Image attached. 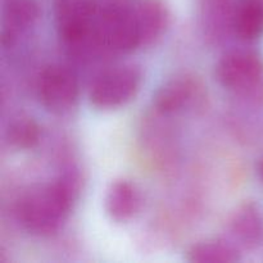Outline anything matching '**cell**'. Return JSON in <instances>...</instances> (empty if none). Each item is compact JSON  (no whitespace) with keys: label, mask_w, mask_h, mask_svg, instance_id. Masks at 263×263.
I'll return each instance as SVG.
<instances>
[{"label":"cell","mask_w":263,"mask_h":263,"mask_svg":"<svg viewBox=\"0 0 263 263\" xmlns=\"http://www.w3.org/2000/svg\"><path fill=\"white\" fill-rule=\"evenodd\" d=\"M71 180L61 179L25 193L15 205V217L26 231L37 236L55 234L66 221L76 186Z\"/></svg>","instance_id":"1"},{"label":"cell","mask_w":263,"mask_h":263,"mask_svg":"<svg viewBox=\"0 0 263 263\" xmlns=\"http://www.w3.org/2000/svg\"><path fill=\"white\" fill-rule=\"evenodd\" d=\"M92 45L104 54H127L140 48L138 28L130 4L100 8L95 23Z\"/></svg>","instance_id":"2"},{"label":"cell","mask_w":263,"mask_h":263,"mask_svg":"<svg viewBox=\"0 0 263 263\" xmlns=\"http://www.w3.org/2000/svg\"><path fill=\"white\" fill-rule=\"evenodd\" d=\"M218 82L241 99L263 100V59L254 51L233 50L216 66Z\"/></svg>","instance_id":"3"},{"label":"cell","mask_w":263,"mask_h":263,"mask_svg":"<svg viewBox=\"0 0 263 263\" xmlns=\"http://www.w3.org/2000/svg\"><path fill=\"white\" fill-rule=\"evenodd\" d=\"M99 10L97 0H53L57 31L71 50L81 53L94 48L92 35Z\"/></svg>","instance_id":"4"},{"label":"cell","mask_w":263,"mask_h":263,"mask_svg":"<svg viewBox=\"0 0 263 263\" xmlns=\"http://www.w3.org/2000/svg\"><path fill=\"white\" fill-rule=\"evenodd\" d=\"M141 81L143 74L135 66H118L105 69L95 77L90 86V103L100 109L122 107L136 97Z\"/></svg>","instance_id":"5"},{"label":"cell","mask_w":263,"mask_h":263,"mask_svg":"<svg viewBox=\"0 0 263 263\" xmlns=\"http://www.w3.org/2000/svg\"><path fill=\"white\" fill-rule=\"evenodd\" d=\"M37 92L40 102L48 110L53 113L68 112L79 99V81L69 68L51 64L41 72Z\"/></svg>","instance_id":"6"},{"label":"cell","mask_w":263,"mask_h":263,"mask_svg":"<svg viewBox=\"0 0 263 263\" xmlns=\"http://www.w3.org/2000/svg\"><path fill=\"white\" fill-rule=\"evenodd\" d=\"M203 89L202 82L193 74H177L159 87L154 95V105L164 115L184 112L202 99Z\"/></svg>","instance_id":"7"},{"label":"cell","mask_w":263,"mask_h":263,"mask_svg":"<svg viewBox=\"0 0 263 263\" xmlns=\"http://www.w3.org/2000/svg\"><path fill=\"white\" fill-rule=\"evenodd\" d=\"M236 0H202L199 23L204 37L212 43H222L234 33Z\"/></svg>","instance_id":"8"},{"label":"cell","mask_w":263,"mask_h":263,"mask_svg":"<svg viewBox=\"0 0 263 263\" xmlns=\"http://www.w3.org/2000/svg\"><path fill=\"white\" fill-rule=\"evenodd\" d=\"M131 5L141 46L156 43L170 25V12L163 0H136Z\"/></svg>","instance_id":"9"},{"label":"cell","mask_w":263,"mask_h":263,"mask_svg":"<svg viewBox=\"0 0 263 263\" xmlns=\"http://www.w3.org/2000/svg\"><path fill=\"white\" fill-rule=\"evenodd\" d=\"M143 204L139 187L130 180L112 182L105 195L104 207L107 215L116 222H127L135 217Z\"/></svg>","instance_id":"10"},{"label":"cell","mask_w":263,"mask_h":263,"mask_svg":"<svg viewBox=\"0 0 263 263\" xmlns=\"http://www.w3.org/2000/svg\"><path fill=\"white\" fill-rule=\"evenodd\" d=\"M39 8L35 0H5L2 18V44L10 46L35 23Z\"/></svg>","instance_id":"11"},{"label":"cell","mask_w":263,"mask_h":263,"mask_svg":"<svg viewBox=\"0 0 263 263\" xmlns=\"http://www.w3.org/2000/svg\"><path fill=\"white\" fill-rule=\"evenodd\" d=\"M230 231L241 247L254 249L263 241V216L258 205L246 203L241 205L230 221Z\"/></svg>","instance_id":"12"},{"label":"cell","mask_w":263,"mask_h":263,"mask_svg":"<svg viewBox=\"0 0 263 263\" xmlns=\"http://www.w3.org/2000/svg\"><path fill=\"white\" fill-rule=\"evenodd\" d=\"M234 32L239 39L253 41L263 35V0H236Z\"/></svg>","instance_id":"13"},{"label":"cell","mask_w":263,"mask_h":263,"mask_svg":"<svg viewBox=\"0 0 263 263\" xmlns=\"http://www.w3.org/2000/svg\"><path fill=\"white\" fill-rule=\"evenodd\" d=\"M186 259L193 263H234L240 259V253L225 241L207 240L190 247Z\"/></svg>","instance_id":"14"},{"label":"cell","mask_w":263,"mask_h":263,"mask_svg":"<svg viewBox=\"0 0 263 263\" xmlns=\"http://www.w3.org/2000/svg\"><path fill=\"white\" fill-rule=\"evenodd\" d=\"M5 136L13 148L32 149L40 141V126L28 116H18L9 122Z\"/></svg>","instance_id":"15"},{"label":"cell","mask_w":263,"mask_h":263,"mask_svg":"<svg viewBox=\"0 0 263 263\" xmlns=\"http://www.w3.org/2000/svg\"><path fill=\"white\" fill-rule=\"evenodd\" d=\"M258 176H259V179L263 181V159L259 162V164H258Z\"/></svg>","instance_id":"16"}]
</instances>
